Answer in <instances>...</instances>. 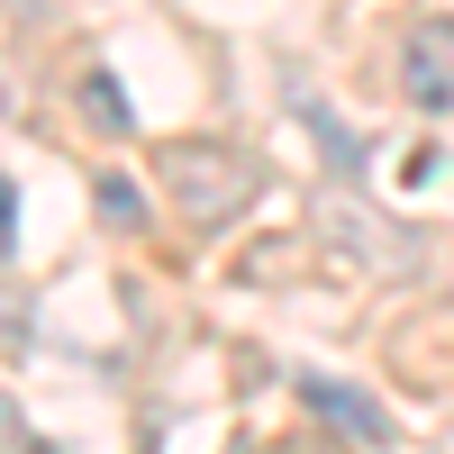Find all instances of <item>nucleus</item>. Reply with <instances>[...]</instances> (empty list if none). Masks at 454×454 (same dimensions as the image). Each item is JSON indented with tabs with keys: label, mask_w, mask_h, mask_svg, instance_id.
Segmentation results:
<instances>
[{
	"label": "nucleus",
	"mask_w": 454,
	"mask_h": 454,
	"mask_svg": "<svg viewBox=\"0 0 454 454\" xmlns=\"http://www.w3.org/2000/svg\"><path fill=\"white\" fill-rule=\"evenodd\" d=\"M309 237L336 254V273H355V282H409L419 273V227H400L391 209L355 200L346 182H327L309 200Z\"/></svg>",
	"instance_id": "1"
},
{
	"label": "nucleus",
	"mask_w": 454,
	"mask_h": 454,
	"mask_svg": "<svg viewBox=\"0 0 454 454\" xmlns=\"http://www.w3.org/2000/svg\"><path fill=\"white\" fill-rule=\"evenodd\" d=\"M155 173H164L173 209L192 218V227H227V218H246V209L263 200V164L237 155V145H209V137L155 145Z\"/></svg>",
	"instance_id": "2"
},
{
	"label": "nucleus",
	"mask_w": 454,
	"mask_h": 454,
	"mask_svg": "<svg viewBox=\"0 0 454 454\" xmlns=\"http://www.w3.org/2000/svg\"><path fill=\"white\" fill-rule=\"evenodd\" d=\"M400 91L419 100V109H454V19L436 10V19H409V36H400Z\"/></svg>",
	"instance_id": "3"
},
{
	"label": "nucleus",
	"mask_w": 454,
	"mask_h": 454,
	"mask_svg": "<svg viewBox=\"0 0 454 454\" xmlns=\"http://www.w3.org/2000/svg\"><path fill=\"white\" fill-rule=\"evenodd\" d=\"M300 409L309 419H327V427H346L355 445H391V409L372 400V391H355V382H327V372H300Z\"/></svg>",
	"instance_id": "4"
},
{
	"label": "nucleus",
	"mask_w": 454,
	"mask_h": 454,
	"mask_svg": "<svg viewBox=\"0 0 454 454\" xmlns=\"http://www.w3.org/2000/svg\"><path fill=\"white\" fill-rule=\"evenodd\" d=\"M82 119H91L100 137H128V128H137V109H128V91H119V73H100V64L82 73Z\"/></svg>",
	"instance_id": "5"
},
{
	"label": "nucleus",
	"mask_w": 454,
	"mask_h": 454,
	"mask_svg": "<svg viewBox=\"0 0 454 454\" xmlns=\"http://www.w3.org/2000/svg\"><path fill=\"white\" fill-rule=\"evenodd\" d=\"M300 119L318 128V145H327V155H336V173H364V155H355V137H346V128L327 119V100H300Z\"/></svg>",
	"instance_id": "6"
},
{
	"label": "nucleus",
	"mask_w": 454,
	"mask_h": 454,
	"mask_svg": "<svg viewBox=\"0 0 454 454\" xmlns=\"http://www.w3.org/2000/svg\"><path fill=\"white\" fill-rule=\"evenodd\" d=\"M100 218H109V227H137V192H128L119 173H100Z\"/></svg>",
	"instance_id": "7"
},
{
	"label": "nucleus",
	"mask_w": 454,
	"mask_h": 454,
	"mask_svg": "<svg viewBox=\"0 0 454 454\" xmlns=\"http://www.w3.org/2000/svg\"><path fill=\"white\" fill-rule=\"evenodd\" d=\"M0 454H36V436H27V419H19L10 391H0Z\"/></svg>",
	"instance_id": "8"
},
{
	"label": "nucleus",
	"mask_w": 454,
	"mask_h": 454,
	"mask_svg": "<svg viewBox=\"0 0 454 454\" xmlns=\"http://www.w3.org/2000/svg\"><path fill=\"white\" fill-rule=\"evenodd\" d=\"M10 254H19V182L0 173V263H10Z\"/></svg>",
	"instance_id": "9"
}]
</instances>
